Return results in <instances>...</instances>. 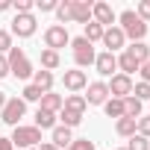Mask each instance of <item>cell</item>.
<instances>
[{
    "label": "cell",
    "mask_w": 150,
    "mask_h": 150,
    "mask_svg": "<svg viewBox=\"0 0 150 150\" xmlns=\"http://www.w3.org/2000/svg\"><path fill=\"white\" fill-rule=\"evenodd\" d=\"M35 27H38L35 15H15V21H12V35L30 38V35H35Z\"/></svg>",
    "instance_id": "9c48e42d"
},
{
    "label": "cell",
    "mask_w": 150,
    "mask_h": 150,
    "mask_svg": "<svg viewBox=\"0 0 150 150\" xmlns=\"http://www.w3.org/2000/svg\"><path fill=\"white\" fill-rule=\"evenodd\" d=\"M9 141L18 144V147H38V144H41V129H38V127H21V124H18Z\"/></svg>",
    "instance_id": "277c9868"
},
{
    "label": "cell",
    "mask_w": 150,
    "mask_h": 150,
    "mask_svg": "<svg viewBox=\"0 0 150 150\" xmlns=\"http://www.w3.org/2000/svg\"><path fill=\"white\" fill-rule=\"evenodd\" d=\"M103 109H106V115L109 118H124V100H118V97H109L106 103H103Z\"/></svg>",
    "instance_id": "484cf974"
},
{
    "label": "cell",
    "mask_w": 150,
    "mask_h": 150,
    "mask_svg": "<svg viewBox=\"0 0 150 150\" xmlns=\"http://www.w3.org/2000/svg\"><path fill=\"white\" fill-rule=\"evenodd\" d=\"M12 50V33L9 30H0V56Z\"/></svg>",
    "instance_id": "d6a6232c"
},
{
    "label": "cell",
    "mask_w": 150,
    "mask_h": 150,
    "mask_svg": "<svg viewBox=\"0 0 150 150\" xmlns=\"http://www.w3.org/2000/svg\"><path fill=\"white\" fill-rule=\"evenodd\" d=\"M33 6H35V0H12L15 15H33Z\"/></svg>",
    "instance_id": "f546056e"
},
{
    "label": "cell",
    "mask_w": 150,
    "mask_h": 150,
    "mask_svg": "<svg viewBox=\"0 0 150 150\" xmlns=\"http://www.w3.org/2000/svg\"><path fill=\"white\" fill-rule=\"evenodd\" d=\"M56 18H59V27L74 21V0H62V3L56 6Z\"/></svg>",
    "instance_id": "603a6c76"
},
{
    "label": "cell",
    "mask_w": 150,
    "mask_h": 150,
    "mask_svg": "<svg viewBox=\"0 0 150 150\" xmlns=\"http://www.w3.org/2000/svg\"><path fill=\"white\" fill-rule=\"evenodd\" d=\"M0 77H9V59L0 56Z\"/></svg>",
    "instance_id": "f35d334b"
},
{
    "label": "cell",
    "mask_w": 150,
    "mask_h": 150,
    "mask_svg": "<svg viewBox=\"0 0 150 150\" xmlns=\"http://www.w3.org/2000/svg\"><path fill=\"white\" fill-rule=\"evenodd\" d=\"M0 150H15V144L9 138H0Z\"/></svg>",
    "instance_id": "60d3db41"
},
{
    "label": "cell",
    "mask_w": 150,
    "mask_h": 150,
    "mask_svg": "<svg viewBox=\"0 0 150 150\" xmlns=\"http://www.w3.org/2000/svg\"><path fill=\"white\" fill-rule=\"evenodd\" d=\"M33 150H59V147H56V144H50V141H41V144H38V147H33Z\"/></svg>",
    "instance_id": "ab89813d"
},
{
    "label": "cell",
    "mask_w": 150,
    "mask_h": 150,
    "mask_svg": "<svg viewBox=\"0 0 150 150\" xmlns=\"http://www.w3.org/2000/svg\"><path fill=\"white\" fill-rule=\"evenodd\" d=\"M118 21H121V33L127 35V38H132V41H141L144 35H147V24L132 12V9H124L121 15H118Z\"/></svg>",
    "instance_id": "6da1fadb"
},
{
    "label": "cell",
    "mask_w": 150,
    "mask_h": 150,
    "mask_svg": "<svg viewBox=\"0 0 150 150\" xmlns=\"http://www.w3.org/2000/svg\"><path fill=\"white\" fill-rule=\"evenodd\" d=\"M135 129H138V135H144V138H150V118H138V124H135Z\"/></svg>",
    "instance_id": "8d00e7d4"
},
{
    "label": "cell",
    "mask_w": 150,
    "mask_h": 150,
    "mask_svg": "<svg viewBox=\"0 0 150 150\" xmlns=\"http://www.w3.org/2000/svg\"><path fill=\"white\" fill-rule=\"evenodd\" d=\"M53 83H56V77H53L50 71H33V86H35V88H41L44 94H47V91H53Z\"/></svg>",
    "instance_id": "9a60e30c"
},
{
    "label": "cell",
    "mask_w": 150,
    "mask_h": 150,
    "mask_svg": "<svg viewBox=\"0 0 150 150\" xmlns=\"http://www.w3.org/2000/svg\"><path fill=\"white\" fill-rule=\"evenodd\" d=\"M94 68H97V74H103V77H115V71H118V56H115V53H97Z\"/></svg>",
    "instance_id": "7c38bea8"
},
{
    "label": "cell",
    "mask_w": 150,
    "mask_h": 150,
    "mask_svg": "<svg viewBox=\"0 0 150 150\" xmlns=\"http://www.w3.org/2000/svg\"><path fill=\"white\" fill-rule=\"evenodd\" d=\"M86 88H88V94H83V97H86L88 106H103L109 100V86L106 83H88Z\"/></svg>",
    "instance_id": "8fae6325"
},
{
    "label": "cell",
    "mask_w": 150,
    "mask_h": 150,
    "mask_svg": "<svg viewBox=\"0 0 150 150\" xmlns=\"http://www.w3.org/2000/svg\"><path fill=\"white\" fill-rule=\"evenodd\" d=\"M132 97L135 100H150V83H135L132 86Z\"/></svg>",
    "instance_id": "4dcf8cb0"
},
{
    "label": "cell",
    "mask_w": 150,
    "mask_h": 150,
    "mask_svg": "<svg viewBox=\"0 0 150 150\" xmlns=\"http://www.w3.org/2000/svg\"><path fill=\"white\" fill-rule=\"evenodd\" d=\"M103 33H106V30H103L97 21H88V24H86V35H83V38L94 44V41H103Z\"/></svg>",
    "instance_id": "d4e9b609"
},
{
    "label": "cell",
    "mask_w": 150,
    "mask_h": 150,
    "mask_svg": "<svg viewBox=\"0 0 150 150\" xmlns=\"http://www.w3.org/2000/svg\"><path fill=\"white\" fill-rule=\"evenodd\" d=\"M91 21H97L103 30H109V27H115V21H118V15H115V9L109 6V3H91Z\"/></svg>",
    "instance_id": "52a82bcc"
},
{
    "label": "cell",
    "mask_w": 150,
    "mask_h": 150,
    "mask_svg": "<svg viewBox=\"0 0 150 150\" xmlns=\"http://www.w3.org/2000/svg\"><path fill=\"white\" fill-rule=\"evenodd\" d=\"M27 115V103L21 100V97H9L6 100V106L0 109V118H3V124H9V127H18V121Z\"/></svg>",
    "instance_id": "5b68a950"
},
{
    "label": "cell",
    "mask_w": 150,
    "mask_h": 150,
    "mask_svg": "<svg viewBox=\"0 0 150 150\" xmlns=\"http://www.w3.org/2000/svg\"><path fill=\"white\" fill-rule=\"evenodd\" d=\"M118 150H127V147H118Z\"/></svg>",
    "instance_id": "ee69618b"
},
{
    "label": "cell",
    "mask_w": 150,
    "mask_h": 150,
    "mask_svg": "<svg viewBox=\"0 0 150 150\" xmlns=\"http://www.w3.org/2000/svg\"><path fill=\"white\" fill-rule=\"evenodd\" d=\"M68 150H94V141H88V138H74V141L68 144Z\"/></svg>",
    "instance_id": "836d02e7"
},
{
    "label": "cell",
    "mask_w": 150,
    "mask_h": 150,
    "mask_svg": "<svg viewBox=\"0 0 150 150\" xmlns=\"http://www.w3.org/2000/svg\"><path fill=\"white\" fill-rule=\"evenodd\" d=\"M138 68H141V65H138V62H135V59H132V56H129L127 50H124V53L118 56V71H121V74H127V77H132V74H135Z\"/></svg>",
    "instance_id": "d6986e66"
},
{
    "label": "cell",
    "mask_w": 150,
    "mask_h": 150,
    "mask_svg": "<svg viewBox=\"0 0 150 150\" xmlns=\"http://www.w3.org/2000/svg\"><path fill=\"white\" fill-rule=\"evenodd\" d=\"M124 41H127V35L121 33V27H109V30L103 33V44H106V53H115V50H121V47H124Z\"/></svg>",
    "instance_id": "4fadbf2b"
},
{
    "label": "cell",
    "mask_w": 150,
    "mask_h": 150,
    "mask_svg": "<svg viewBox=\"0 0 150 150\" xmlns=\"http://www.w3.org/2000/svg\"><path fill=\"white\" fill-rule=\"evenodd\" d=\"M127 150H150V138H144V135H132L129 144H127Z\"/></svg>",
    "instance_id": "1f68e13d"
},
{
    "label": "cell",
    "mask_w": 150,
    "mask_h": 150,
    "mask_svg": "<svg viewBox=\"0 0 150 150\" xmlns=\"http://www.w3.org/2000/svg\"><path fill=\"white\" fill-rule=\"evenodd\" d=\"M59 65H62L59 53H56V50H47V47H44V50H41V71H50V74H53V71H56Z\"/></svg>",
    "instance_id": "ffe728a7"
},
{
    "label": "cell",
    "mask_w": 150,
    "mask_h": 150,
    "mask_svg": "<svg viewBox=\"0 0 150 150\" xmlns=\"http://www.w3.org/2000/svg\"><path fill=\"white\" fill-rule=\"evenodd\" d=\"M127 53H129V56H132V59H135L138 65H144V62L150 59V47H147L144 41H132V44L127 47Z\"/></svg>",
    "instance_id": "e0dca14e"
},
{
    "label": "cell",
    "mask_w": 150,
    "mask_h": 150,
    "mask_svg": "<svg viewBox=\"0 0 150 150\" xmlns=\"http://www.w3.org/2000/svg\"><path fill=\"white\" fill-rule=\"evenodd\" d=\"M62 83H65V88L71 91V94H80L86 86H88V77H86V71H65V77H62Z\"/></svg>",
    "instance_id": "30bf717a"
},
{
    "label": "cell",
    "mask_w": 150,
    "mask_h": 150,
    "mask_svg": "<svg viewBox=\"0 0 150 150\" xmlns=\"http://www.w3.org/2000/svg\"><path fill=\"white\" fill-rule=\"evenodd\" d=\"M71 47H74V62H77V68L94 65L97 53H94V44H91V41H86V38L80 35V38H71Z\"/></svg>",
    "instance_id": "3957f363"
},
{
    "label": "cell",
    "mask_w": 150,
    "mask_h": 150,
    "mask_svg": "<svg viewBox=\"0 0 150 150\" xmlns=\"http://www.w3.org/2000/svg\"><path fill=\"white\" fill-rule=\"evenodd\" d=\"M65 44H71V35H68L65 27L53 24V27L44 30V47H47V50H56V53H59V47H65Z\"/></svg>",
    "instance_id": "8992f818"
},
{
    "label": "cell",
    "mask_w": 150,
    "mask_h": 150,
    "mask_svg": "<svg viewBox=\"0 0 150 150\" xmlns=\"http://www.w3.org/2000/svg\"><path fill=\"white\" fill-rule=\"evenodd\" d=\"M56 6H59V0H35V9L41 12H56Z\"/></svg>",
    "instance_id": "d590c367"
},
{
    "label": "cell",
    "mask_w": 150,
    "mask_h": 150,
    "mask_svg": "<svg viewBox=\"0 0 150 150\" xmlns=\"http://www.w3.org/2000/svg\"><path fill=\"white\" fill-rule=\"evenodd\" d=\"M71 141H74V135H71L68 127H53V141H50V144H56L59 150H68Z\"/></svg>",
    "instance_id": "ac0fdd59"
},
{
    "label": "cell",
    "mask_w": 150,
    "mask_h": 150,
    "mask_svg": "<svg viewBox=\"0 0 150 150\" xmlns=\"http://www.w3.org/2000/svg\"><path fill=\"white\" fill-rule=\"evenodd\" d=\"M6 100H9V97H6V91H0V109L6 106Z\"/></svg>",
    "instance_id": "7bdbcfd3"
},
{
    "label": "cell",
    "mask_w": 150,
    "mask_h": 150,
    "mask_svg": "<svg viewBox=\"0 0 150 150\" xmlns=\"http://www.w3.org/2000/svg\"><path fill=\"white\" fill-rule=\"evenodd\" d=\"M86 106H88V103H86V97H83V94H68V97H65V106H62V109L83 115V112H86Z\"/></svg>",
    "instance_id": "7402d4cb"
},
{
    "label": "cell",
    "mask_w": 150,
    "mask_h": 150,
    "mask_svg": "<svg viewBox=\"0 0 150 150\" xmlns=\"http://www.w3.org/2000/svg\"><path fill=\"white\" fill-rule=\"evenodd\" d=\"M124 118H132V121H138V118H141V100H135L132 94L124 100Z\"/></svg>",
    "instance_id": "cb8c5ba5"
},
{
    "label": "cell",
    "mask_w": 150,
    "mask_h": 150,
    "mask_svg": "<svg viewBox=\"0 0 150 150\" xmlns=\"http://www.w3.org/2000/svg\"><path fill=\"white\" fill-rule=\"evenodd\" d=\"M106 86H109V94L118 100H127L132 94V77H127V74H115L112 83H106Z\"/></svg>",
    "instance_id": "ba28073f"
},
{
    "label": "cell",
    "mask_w": 150,
    "mask_h": 150,
    "mask_svg": "<svg viewBox=\"0 0 150 150\" xmlns=\"http://www.w3.org/2000/svg\"><path fill=\"white\" fill-rule=\"evenodd\" d=\"M6 59H9V74H15L18 80H30L33 77V62L27 59V53L21 47H12Z\"/></svg>",
    "instance_id": "7a4b0ae2"
},
{
    "label": "cell",
    "mask_w": 150,
    "mask_h": 150,
    "mask_svg": "<svg viewBox=\"0 0 150 150\" xmlns=\"http://www.w3.org/2000/svg\"><path fill=\"white\" fill-rule=\"evenodd\" d=\"M59 118H62V127H68V129H74L80 121H83V115H77V112H68V109H62L59 112Z\"/></svg>",
    "instance_id": "f1b7e54d"
},
{
    "label": "cell",
    "mask_w": 150,
    "mask_h": 150,
    "mask_svg": "<svg viewBox=\"0 0 150 150\" xmlns=\"http://www.w3.org/2000/svg\"><path fill=\"white\" fill-rule=\"evenodd\" d=\"M138 74H141V83H150V59L138 68Z\"/></svg>",
    "instance_id": "74e56055"
},
{
    "label": "cell",
    "mask_w": 150,
    "mask_h": 150,
    "mask_svg": "<svg viewBox=\"0 0 150 150\" xmlns=\"http://www.w3.org/2000/svg\"><path fill=\"white\" fill-rule=\"evenodd\" d=\"M6 9H12V0H0V12H6Z\"/></svg>",
    "instance_id": "b9f144b4"
},
{
    "label": "cell",
    "mask_w": 150,
    "mask_h": 150,
    "mask_svg": "<svg viewBox=\"0 0 150 150\" xmlns=\"http://www.w3.org/2000/svg\"><path fill=\"white\" fill-rule=\"evenodd\" d=\"M41 97H44V91H41V88H35L33 83L21 91V100H24V103H41Z\"/></svg>",
    "instance_id": "83f0119b"
},
{
    "label": "cell",
    "mask_w": 150,
    "mask_h": 150,
    "mask_svg": "<svg viewBox=\"0 0 150 150\" xmlns=\"http://www.w3.org/2000/svg\"><path fill=\"white\" fill-rule=\"evenodd\" d=\"M62 106H65V97L62 94H53V91H47L44 97H41V103H38V109H44V112H62Z\"/></svg>",
    "instance_id": "5bb4252c"
},
{
    "label": "cell",
    "mask_w": 150,
    "mask_h": 150,
    "mask_svg": "<svg viewBox=\"0 0 150 150\" xmlns=\"http://www.w3.org/2000/svg\"><path fill=\"white\" fill-rule=\"evenodd\" d=\"M35 127H38V129H53V127H56V115L38 109V112H35Z\"/></svg>",
    "instance_id": "4316f807"
},
{
    "label": "cell",
    "mask_w": 150,
    "mask_h": 150,
    "mask_svg": "<svg viewBox=\"0 0 150 150\" xmlns=\"http://www.w3.org/2000/svg\"><path fill=\"white\" fill-rule=\"evenodd\" d=\"M74 21L77 24H88L91 21V3L88 0H74Z\"/></svg>",
    "instance_id": "2e32d148"
},
{
    "label": "cell",
    "mask_w": 150,
    "mask_h": 150,
    "mask_svg": "<svg viewBox=\"0 0 150 150\" xmlns=\"http://www.w3.org/2000/svg\"><path fill=\"white\" fill-rule=\"evenodd\" d=\"M135 124H138V121H132V118H118V121H115V132H118L121 138H132V135H135Z\"/></svg>",
    "instance_id": "44dd1931"
},
{
    "label": "cell",
    "mask_w": 150,
    "mask_h": 150,
    "mask_svg": "<svg viewBox=\"0 0 150 150\" xmlns=\"http://www.w3.org/2000/svg\"><path fill=\"white\" fill-rule=\"evenodd\" d=\"M135 15H138L144 24L150 21V0H141V3H138V9H135Z\"/></svg>",
    "instance_id": "e575fe53"
}]
</instances>
